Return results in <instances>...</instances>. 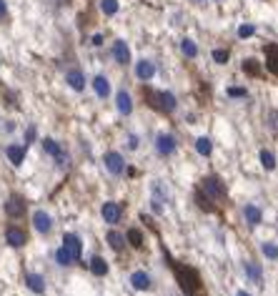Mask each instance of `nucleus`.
<instances>
[{
	"label": "nucleus",
	"instance_id": "nucleus-1",
	"mask_svg": "<svg viewBox=\"0 0 278 296\" xmlns=\"http://www.w3.org/2000/svg\"><path fill=\"white\" fill-rule=\"evenodd\" d=\"M166 256H168V254H166ZM168 261H170V269H173V274H175V281H178L181 291H183L185 296H198V294L203 291V286H201V274L193 269V266L178 263V261H173L170 256H168Z\"/></svg>",
	"mask_w": 278,
	"mask_h": 296
},
{
	"label": "nucleus",
	"instance_id": "nucleus-2",
	"mask_svg": "<svg viewBox=\"0 0 278 296\" xmlns=\"http://www.w3.org/2000/svg\"><path fill=\"white\" fill-rule=\"evenodd\" d=\"M143 98L158 113H173L175 106H178V100H175L173 93H168V91H153V88H145V85H143Z\"/></svg>",
	"mask_w": 278,
	"mask_h": 296
},
{
	"label": "nucleus",
	"instance_id": "nucleus-3",
	"mask_svg": "<svg viewBox=\"0 0 278 296\" xmlns=\"http://www.w3.org/2000/svg\"><path fill=\"white\" fill-rule=\"evenodd\" d=\"M198 188H201L211 201H226V186H223V181L218 179V176H206Z\"/></svg>",
	"mask_w": 278,
	"mask_h": 296
},
{
	"label": "nucleus",
	"instance_id": "nucleus-4",
	"mask_svg": "<svg viewBox=\"0 0 278 296\" xmlns=\"http://www.w3.org/2000/svg\"><path fill=\"white\" fill-rule=\"evenodd\" d=\"M103 166L110 176H123L125 173V158L118 153V151H108L103 156Z\"/></svg>",
	"mask_w": 278,
	"mask_h": 296
},
{
	"label": "nucleus",
	"instance_id": "nucleus-5",
	"mask_svg": "<svg viewBox=\"0 0 278 296\" xmlns=\"http://www.w3.org/2000/svg\"><path fill=\"white\" fill-rule=\"evenodd\" d=\"M40 143H43V151H46L48 156H53V161H55L58 166H65L68 164V153L63 151V146L58 143L55 138H43Z\"/></svg>",
	"mask_w": 278,
	"mask_h": 296
},
{
	"label": "nucleus",
	"instance_id": "nucleus-6",
	"mask_svg": "<svg viewBox=\"0 0 278 296\" xmlns=\"http://www.w3.org/2000/svg\"><path fill=\"white\" fill-rule=\"evenodd\" d=\"M100 216H103L106 224L115 226L118 221L123 218V206L121 203H115V201H106L103 206H100Z\"/></svg>",
	"mask_w": 278,
	"mask_h": 296
},
{
	"label": "nucleus",
	"instance_id": "nucleus-7",
	"mask_svg": "<svg viewBox=\"0 0 278 296\" xmlns=\"http://www.w3.org/2000/svg\"><path fill=\"white\" fill-rule=\"evenodd\" d=\"M33 229L40 233V236H46L53 231V216L46 211V209H38L33 211Z\"/></svg>",
	"mask_w": 278,
	"mask_h": 296
},
{
	"label": "nucleus",
	"instance_id": "nucleus-8",
	"mask_svg": "<svg viewBox=\"0 0 278 296\" xmlns=\"http://www.w3.org/2000/svg\"><path fill=\"white\" fill-rule=\"evenodd\" d=\"M25 209H28V206H25V198H23V196H15V194H13V196L5 201V216H8V218H23V216H25Z\"/></svg>",
	"mask_w": 278,
	"mask_h": 296
},
{
	"label": "nucleus",
	"instance_id": "nucleus-9",
	"mask_svg": "<svg viewBox=\"0 0 278 296\" xmlns=\"http://www.w3.org/2000/svg\"><path fill=\"white\" fill-rule=\"evenodd\" d=\"M5 241H8V246H13V248H20V246L28 244V233H25V229L10 224V226L5 229Z\"/></svg>",
	"mask_w": 278,
	"mask_h": 296
},
{
	"label": "nucleus",
	"instance_id": "nucleus-10",
	"mask_svg": "<svg viewBox=\"0 0 278 296\" xmlns=\"http://www.w3.org/2000/svg\"><path fill=\"white\" fill-rule=\"evenodd\" d=\"M63 248L73 256V261H80V254H83V241L78 233H65L63 236Z\"/></svg>",
	"mask_w": 278,
	"mask_h": 296
},
{
	"label": "nucleus",
	"instance_id": "nucleus-11",
	"mask_svg": "<svg viewBox=\"0 0 278 296\" xmlns=\"http://www.w3.org/2000/svg\"><path fill=\"white\" fill-rule=\"evenodd\" d=\"M25 153H28V146L25 143H10L5 148V156L13 166H23V161H25Z\"/></svg>",
	"mask_w": 278,
	"mask_h": 296
},
{
	"label": "nucleus",
	"instance_id": "nucleus-12",
	"mask_svg": "<svg viewBox=\"0 0 278 296\" xmlns=\"http://www.w3.org/2000/svg\"><path fill=\"white\" fill-rule=\"evenodd\" d=\"M65 83H68L76 93H83V91H85V76H83V70H80V68H70V70L65 73Z\"/></svg>",
	"mask_w": 278,
	"mask_h": 296
},
{
	"label": "nucleus",
	"instance_id": "nucleus-13",
	"mask_svg": "<svg viewBox=\"0 0 278 296\" xmlns=\"http://www.w3.org/2000/svg\"><path fill=\"white\" fill-rule=\"evenodd\" d=\"M115 108H118L121 115H130V113H133V98H130V93L125 91V88H121V91L115 93Z\"/></svg>",
	"mask_w": 278,
	"mask_h": 296
},
{
	"label": "nucleus",
	"instance_id": "nucleus-14",
	"mask_svg": "<svg viewBox=\"0 0 278 296\" xmlns=\"http://www.w3.org/2000/svg\"><path fill=\"white\" fill-rule=\"evenodd\" d=\"M175 138L173 136H168V133H160V136L155 138V151L160 153V156H173L175 153Z\"/></svg>",
	"mask_w": 278,
	"mask_h": 296
},
{
	"label": "nucleus",
	"instance_id": "nucleus-15",
	"mask_svg": "<svg viewBox=\"0 0 278 296\" xmlns=\"http://www.w3.org/2000/svg\"><path fill=\"white\" fill-rule=\"evenodd\" d=\"M110 53H113V58H115V63H121V66H128V63H130V48H128L125 40H121V38L115 40Z\"/></svg>",
	"mask_w": 278,
	"mask_h": 296
},
{
	"label": "nucleus",
	"instance_id": "nucleus-16",
	"mask_svg": "<svg viewBox=\"0 0 278 296\" xmlns=\"http://www.w3.org/2000/svg\"><path fill=\"white\" fill-rule=\"evenodd\" d=\"M130 286H133L136 291H148V289L153 286L151 274H145V271H133V274H130Z\"/></svg>",
	"mask_w": 278,
	"mask_h": 296
},
{
	"label": "nucleus",
	"instance_id": "nucleus-17",
	"mask_svg": "<svg viewBox=\"0 0 278 296\" xmlns=\"http://www.w3.org/2000/svg\"><path fill=\"white\" fill-rule=\"evenodd\" d=\"M136 76H138V81H151V78L155 76V63L148 61V58L138 61V63H136Z\"/></svg>",
	"mask_w": 278,
	"mask_h": 296
},
{
	"label": "nucleus",
	"instance_id": "nucleus-18",
	"mask_svg": "<svg viewBox=\"0 0 278 296\" xmlns=\"http://www.w3.org/2000/svg\"><path fill=\"white\" fill-rule=\"evenodd\" d=\"M91 85H93V93L98 96V98H108L110 96V81L106 78V76H95L93 81H91Z\"/></svg>",
	"mask_w": 278,
	"mask_h": 296
},
{
	"label": "nucleus",
	"instance_id": "nucleus-19",
	"mask_svg": "<svg viewBox=\"0 0 278 296\" xmlns=\"http://www.w3.org/2000/svg\"><path fill=\"white\" fill-rule=\"evenodd\" d=\"M263 50H266V68L273 73V76H278V46L276 43H268Z\"/></svg>",
	"mask_w": 278,
	"mask_h": 296
},
{
	"label": "nucleus",
	"instance_id": "nucleus-20",
	"mask_svg": "<svg viewBox=\"0 0 278 296\" xmlns=\"http://www.w3.org/2000/svg\"><path fill=\"white\" fill-rule=\"evenodd\" d=\"M163 201H168V188H163L160 181H153V211L163 209Z\"/></svg>",
	"mask_w": 278,
	"mask_h": 296
},
{
	"label": "nucleus",
	"instance_id": "nucleus-21",
	"mask_svg": "<svg viewBox=\"0 0 278 296\" xmlns=\"http://www.w3.org/2000/svg\"><path fill=\"white\" fill-rule=\"evenodd\" d=\"M25 286L33 294H46V279L40 274H25Z\"/></svg>",
	"mask_w": 278,
	"mask_h": 296
},
{
	"label": "nucleus",
	"instance_id": "nucleus-22",
	"mask_svg": "<svg viewBox=\"0 0 278 296\" xmlns=\"http://www.w3.org/2000/svg\"><path fill=\"white\" fill-rule=\"evenodd\" d=\"M106 241H108V246L115 251V254H121V251L125 248V236H123V233H118V231H108Z\"/></svg>",
	"mask_w": 278,
	"mask_h": 296
},
{
	"label": "nucleus",
	"instance_id": "nucleus-23",
	"mask_svg": "<svg viewBox=\"0 0 278 296\" xmlns=\"http://www.w3.org/2000/svg\"><path fill=\"white\" fill-rule=\"evenodd\" d=\"M193 198H196V203H198V209H203V211H206V214H213V211H216V206L211 203V198H208L206 194H203L201 188H196V194H193Z\"/></svg>",
	"mask_w": 278,
	"mask_h": 296
},
{
	"label": "nucleus",
	"instance_id": "nucleus-24",
	"mask_svg": "<svg viewBox=\"0 0 278 296\" xmlns=\"http://www.w3.org/2000/svg\"><path fill=\"white\" fill-rule=\"evenodd\" d=\"M243 269H246L248 279H251L253 284H261V281H263V271H261V266H258L256 261H246V266H243Z\"/></svg>",
	"mask_w": 278,
	"mask_h": 296
},
{
	"label": "nucleus",
	"instance_id": "nucleus-25",
	"mask_svg": "<svg viewBox=\"0 0 278 296\" xmlns=\"http://www.w3.org/2000/svg\"><path fill=\"white\" fill-rule=\"evenodd\" d=\"M243 216H246V221H248L251 226H258L261 218H263V214H261L258 206H246V209H243Z\"/></svg>",
	"mask_w": 278,
	"mask_h": 296
},
{
	"label": "nucleus",
	"instance_id": "nucleus-26",
	"mask_svg": "<svg viewBox=\"0 0 278 296\" xmlns=\"http://www.w3.org/2000/svg\"><path fill=\"white\" fill-rule=\"evenodd\" d=\"M91 271H93L95 276H106V274H108V261H106L103 256H93V259H91Z\"/></svg>",
	"mask_w": 278,
	"mask_h": 296
},
{
	"label": "nucleus",
	"instance_id": "nucleus-27",
	"mask_svg": "<svg viewBox=\"0 0 278 296\" xmlns=\"http://www.w3.org/2000/svg\"><path fill=\"white\" fill-rule=\"evenodd\" d=\"M125 241L133 246V248H140L143 241H145V239H143V231H140V229H130V231L125 233Z\"/></svg>",
	"mask_w": 278,
	"mask_h": 296
},
{
	"label": "nucleus",
	"instance_id": "nucleus-28",
	"mask_svg": "<svg viewBox=\"0 0 278 296\" xmlns=\"http://www.w3.org/2000/svg\"><path fill=\"white\" fill-rule=\"evenodd\" d=\"M100 10H103V16H115V13L121 10V3L118 0H100Z\"/></svg>",
	"mask_w": 278,
	"mask_h": 296
},
{
	"label": "nucleus",
	"instance_id": "nucleus-29",
	"mask_svg": "<svg viewBox=\"0 0 278 296\" xmlns=\"http://www.w3.org/2000/svg\"><path fill=\"white\" fill-rule=\"evenodd\" d=\"M196 151H198L201 156H211V151H213V143H211V138L201 136V138L196 141Z\"/></svg>",
	"mask_w": 278,
	"mask_h": 296
},
{
	"label": "nucleus",
	"instance_id": "nucleus-30",
	"mask_svg": "<svg viewBox=\"0 0 278 296\" xmlns=\"http://www.w3.org/2000/svg\"><path fill=\"white\" fill-rule=\"evenodd\" d=\"M181 50H183V55H185V58H196V55H198V46H196V43H193L191 38H183Z\"/></svg>",
	"mask_w": 278,
	"mask_h": 296
},
{
	"label": "nucleus",
	"instance_id": "nucleus-31",
	"mask_svg": "<svg viewBox=\"0 0 278 296\" xmlns=\"http://www.w3.org/2000/svg\"><path fill=\"white\" fill-rule=\"evenodd\" d=\"M55 263H58V266H73L76 261H73V256L68 254V251H65L63 246H61V248L55 251Z\"/></svg>",
	"mask_w": 278,
	"mask_h": 296
},
{
	"label": "nucleus",
	"instance_id": "nucleus-32",
	"mask_svg": "<svg viewBox=\"0 0 278 296\" xmlns=\"http://www.w3.org/2000/svg\"><path fill=\"white\" fill-rule=\"evenodd\" d=\"M261 164H263V168H266V171H273L276 168V156L263 148V151H261Z\"/></svg>",
	"mask_w": 278,
	"mask_h": 296
},
{
	"label": "nucleus",
	"instance_id": "nucleus-33",
	"mask_svg": "<svg viewBox=\"0 0 278 296\" xmlns=\"http://www.w3.org/2000/svg\"><path fill=\"white\" fill-rule=\"evenodd\" d=\"M243 70L248 73V76H261V66H258V61H253V58L243 61Z\"/></svg>",
	"mask_w": 278,
	"mask_h": 296
},
{
	"label": "nucleus",
	"instance_id": "nucleus-34",
	"mask_svg": "<svg viewBox=\"0 0 278 296\" xmlns=\"http://www.w3.org/2000/svg\"><path fill=\"white\" fill-rule=\"evenodd\" d=\"M211 55H213V61H216L218 66H226V63H228V50H223V48H216Z\"/></svg>",
	"mask_w": 278,
	"mask_h": 296
},
{
	"label": "nucleus",
	"instance_id": "nucleus-35",
	"mask_svg": "<svg viewBox=\"0 0 278 296\" xmlns=\"http://www.w3.org/2000/svg\"><path fill=\"white\" fill-rule=\"evenodd\" d=\"M263 254L268 259H278V246L276 244H263Z\"/></svg>",
	"mask_w": 278,
	"mask_h": 296
},
{
	"label": "nucleus",
	"instance_id": "nucleus-36",
	"mask_svg": "<svg viewBox=\"0 0 278 296\" xmlns=\"http://www.w3.org/2000/svg\"><path fill=\"white\" fill-rule=\"evenodd\" d=\"M35 138H38V128L35 126H28V131H25V146H31Z\"/></svg>",
	"mask_w": 278,
	"mask_h": 296
},
{
	"label": "nucleus",
	"instance_id": "nucleus-37",
	"mask_svg": "<svg viewBox=\"0 0 278 296\" xmlns=\"http://www.w3.org/2000/svg\"><path fill=\"white\" fill-rule=\"evenodd\" d=\"M253 33H256L253 25H241V28H238V38H251Z\"/></svg>",
	"mask_w": 278,
	"mask_h": 296
},
{
	"label": "nucleus",
	"instance_id": "nucleus-38",
	"mask_svg": "<svg viewBox=\"0 0 278 296\" xmlns=\"http://www.w3.org/2000/svg\"><path fill=\"white\" fill-rule=\"evenodd\" d=\"M228 96L231 98H246L248 91H246V88H228Z\"/></svg>",
	"mask_w": 278,
	"mask_h": 296
},
{
	"label": "nucleus",
	"instance_id": "nucleus-39",
	"mask_svg": "<svg viewBox=\"0 0 278 296\" xmlns=\"http://www.w3.org/2000/svg\"><path fill=\"white\" fill-rule=\"evenodd\" d=\"M8 18V5H5V0H0V20H5Z\"/></svg>",
	"mask_w": 278,
	"mask_h": 296
},
{
	"label": "nucleus",
	"instance_id": "nucleus-40",
	"mask_svg": "<svg viewBox=\"0 0 278 296\" xmlns=\"http://www.w3.org/2000/svg\"><path fill=\"white\" fill-rule=\"evenodd\" d=\"M128 148H138V136H128Z\"/></svg>",
	"mask_w": 278,
	"mask_h": 296
},
{
	"label": "nucleus",
	"instance_id": "nucleus-41",
	"mask_svg": "<svg viewBox=\"0 0 278 296\" xmlns=\"http://www.w3.org/2000/svg\"><path fill=\"white\" fill-rule=\"evenodd\" d=\"M91 43H93V46H103V35H93Z\"/></svg>",
	"mask_w": 278,
	"mask_h": 296
},
{
	"label": "nucleus",
	"instance_id": "nucleus-42",
	"mask_svg": "<svg viewBox=\"0 0 278 296\" xmlns=\"http://www.w3.org/2000/svg\"><path fill=\"white\" fill-rule=\"evenodd\" d=\"M236 296H251V294H246V291H238V294H236Z\"/></svg>",
	"mask_w": 278,
	"mask_h": 296
}]
</instances>
